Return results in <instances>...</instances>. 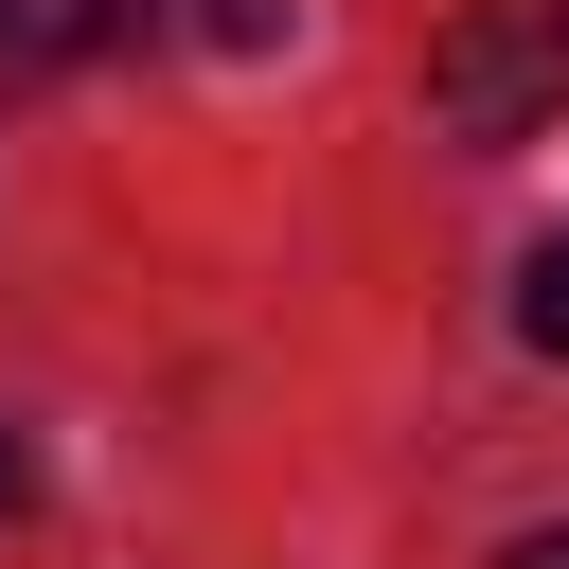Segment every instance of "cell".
<instances>
[{"label":"cell","mask_w":569,"mask_h":569,"mask_svg":"<svg viewBox=\"0 0 569 569\" xmlns=\"http://www.w3.org/2000/svg\"><path fill=\"white\" fill-rule=\"evenodd\" d=\"M569 107V0H462L427 53V124L445 142H516Z\"/></svg>","instance_id":"1"},{"label":"cell","mask_w":569,"mask_h":569,"mask_svg":"<svg viewBox=\"0 0 569 569\" xmlns=\"http://www.w3.org/2000/svg\"><path fill=\"white\" fill-rule=\"evenodd\" d=\"M516 338H533V356H569V231L516 267Z\"/></svg>","instance_id":"2"},{"label":"cell","mask_w":569,"mask_h":569,"mask_svg":"<svg viewBox=\"0 0 569 569\" xmlns=\"http://www.w3.org/2000/svg\"><path fill=\"white\" fill-rule=\"evenodd\" d=\"M36 53H53V18H36V0H0V71H36Z\"/></svg>","instance_id":"3"},{"label":"cell","mask_w":569,"mask_h":569,"mask_svg":"<svg viewBox=\"0 0 569 569\" xmlns=\"http://www.w3.org/2000/svg\"><path fill=\"white\" fill-rule=\"evenodd\" d=\"M18 498H36V445H18V427H0V516H18Z\"/></svg>","instance_id":"4"},{"label":"cell","mask_w":569,"mask_h":569,"mask_svg":"<svg viewBox=\"0 0 569 569\" xmlns=\"http://www.w3.org/2000/svg\"><path fill=\"white\" fill-rule=\"evenodd\" d=\"M516 569H569V533H533V551H516Z\"/></svg>","instance_id":"5"}]
</instances>
